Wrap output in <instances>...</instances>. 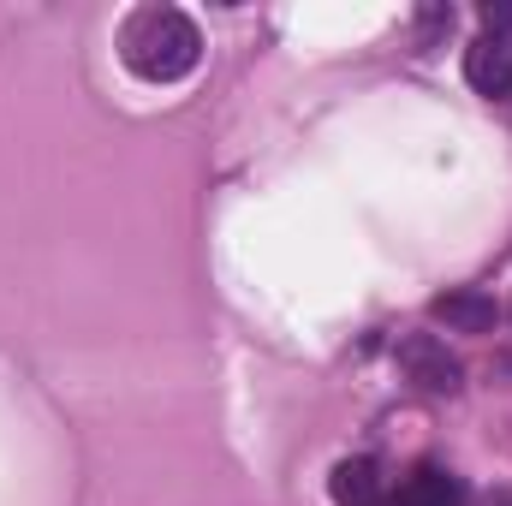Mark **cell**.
Listing matches in <instances>:
<instances>
[{
  "mask_svg": "<svg viewBox=\"0 0 512 506\" xmlns=\"http://www.w3.org/2000/svg\"><path fill=\"white\" fill-rule=\"evenodd\" d=\"M197 54H203V36H197V24H191L185 12H173V6H149V12H137L126 24V60H131V72L149 78V84L185 78V72L197 66Z\"/></svg>",
  "mask_w": 512,
  "mask_h": 506,
  "instance_id": "cell-1",
  "label": "cell"
},
{
  "mask_svg": "<svg viewBox=\"0 0 512 506\" xmlns=\"http://www.w3.org/2000/svg\"><path fill=\"white\" fill-rule=\"evenodd\" d=\"M399 370L417 381L423 393H459V381H465L459 358H453L447 340H435V334H405V340H399Z\"/></svg>",
  "mask_w": 512,
  "mask_h": 506,
  "instance_id": "cell-2",
  "label": "cell"
},
{
  "mask_svg": "<svg viewBox=\"0 0 512 506\" xmlns=\"http://www.w3.org/2000/svg\"><path fill=\"white\" fill-rule=\"evenodd\" d=\"M465 78L477 96H512V42L507 36H477L465 54Z\"/></svg>",
  "mask_w": 512,
  "mask_h": 506,
  "instance_id": "cell-3",
  "label": "cell"
},
{
  "mask_svg": "<svg viewBox=\"0 0 512 506\" xmlns=\"http://www.w3.org/2000/svg\"><path fill=\"white\" fill-rule=\"evenodd\" d=\"M429 316H435V322H447L453 334H489L501 310H495V298H489V292L459 286V292H441V298L429 304Z\"/></svg>",
  "mask_w": 512,
  "mask_h": 506,
  "instance_id": "cell-4",
  "label": "cell"
},
{
  "mask_svg": "<svg viewBox=\"0 0 512 506\" xmlns=\"http://www.w3.org/2000/svg\"><path fill=\"white\" fill-rule=\"evenodd\" d=\"M328 489H334V506H382V465L376 459H346V465H334Z\"/></svg>",
  "mask_w": 512,
  "mask_h": 506,
  "instance_id": "cell-5",
  "label": "cell"
},
{
  "mask_svg": "<svg viewBox=\"0 0 512 506\" xmlns=\"http://www.w3.org/2000/svg\"><path fill=\"white\" fill-rule=\"evenodd\" d=\"M393 506H459V483H453L441 465H417V471L405 477V489H399Z\"/></svg>",
  "mask_w": 512,
  "mask_h": 506,
  "instance_id": "cell-6",
  "label": "cell"
},
{
  "mask_svg": "<svg viewBox=\"0 0 512 506\" xmlns=\"http://www.w3.org/2000/svg\"><path fill=\"white\" fill-rule=\"evenodd\" d=\"M483 24H489V36H501V30H512V6H483Z\"/></svg>",
  "mask_w": 512,
  "mask_h": 506,
  "instance_id": "cell-7",
  "label": "cell"
}]
</instances>
